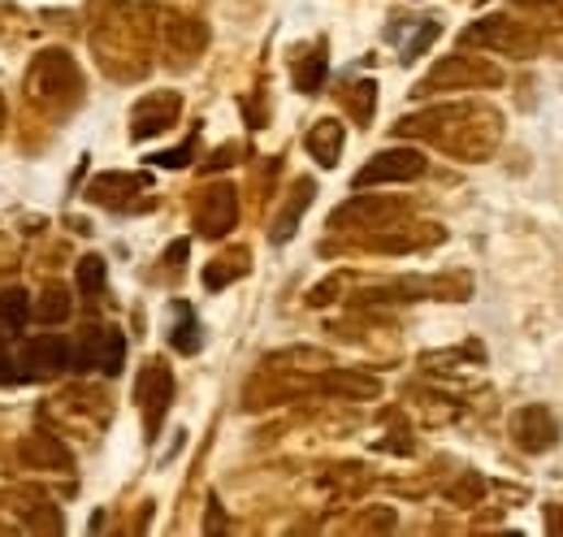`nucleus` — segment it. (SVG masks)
I'll return each instance as SVG.
<instances>
[{
	"mask_svg": "<svg viewBox=\"0 0 563 537\" xmlns=\"http://www.w3.org/2000/svg\"><path fill=\"white\" fill-rule=\"evenodd\" d=\"M18 369H22V377L44 382V377H53V373H62V369H74V347L62 335L31 338V342L22 347V355H18Z\"/></svg>",
	"mask_w": 563,
	"mask_h": 537,
	"instance_id": "nucleus-1",
	"label": "nucleus"
},
{
	"mask_svg": "<svg viewBox=\"0 0 563 537\" xmlns=\"http://www.w3.org/2000/svg\"><path fill=\"white\" fill-rule=\"evenodd\" d=\"M424 174V156L412 147H390L382 156H373V165H364L355 174V187H373V183H408V178H421Z\"/></svg>",
	"mask_w": 563,
	"mask_h": 537,
	"instance_id": "nucleus-2",
	"label": "nucleus"
},
{
	"mask_svg": "<svg viewBox=\"0 0 563 537\" xmlns=\"http://www.w3.org/2000/svg\"><path fill=\"white\" fill-rule=\"evenodd\" d=\"M126 360V338L122 330H100L91 335L82 347H74V369H100V373H118Z\"/></svg>",
	"mask_w": 563,
	"mask_h": 537,
	"instance_id": "nucleus-3",
	"label": "nucleus"
},
{
	"mask_svg": "<svg viewBox=\"0 0 563 537\" xmlns=\"http://www.w3.org/2000/svg\"><path fill=\"white\" fill-rule=\"evenodd\" d=\"M516 438L525 451H547V447H555L560 425L551 420L547 407H525V412H516Z\"/></svg>",
	"mask_w": 563,
	"mask_h": 537,
	"instance_id": "nucleus-4",
	"label": "nucleus"
},
{
	"mask_svg": "<svg viewBox=\"0 0 563 537\" xmlns=\"http://www.w3.org/2000/svg\"><path fill=\"white\" fill-rule=\"evenodd\" d=\"M143 386H156V395L143 391V403H147V434H156V429H161V416H165V407H169V395H174V382H169V373H165L161 364H147Z\"/></svg>",
	"mask_w": 563,
	"mask_h": 537,
	"instance_id": "nucleus-5",
	"label": "nucleus"
},
{
	"mask_svg": "<svg viewBox=\"0 0 563 537\" xmlns=\"http://www.w3.org/2000/svg\"><path fill=\"white\" fill-rule=\"evenodd\" d=\"M31 321V299L22 286H4L0 291V330L4 335H22Z\"/></svg>",
	"mask_w": 563,
	"mask_h": 537,
	"instance_id": "nucleus-6",
	"label": "nucleus"
},
{
	"mask_svg": "<svg viewBox=\"0 0 563 537\" xmlns=\"http://www.w3.org/2000/svg\"><path fill=\"white\" fill-rule=\"evenodd\" d=\"M308 152H312L321 165H339V152H343V127H339V122H317V131L308 134Z\"/></svg>",
	"mask_w": 563,
	"mask_h": 537,
	"instance_id": "nucleus-7",
	"label": "nucleus"
},
{
	"mask_svg": "<svg viewBox=\"0 0 563 537\" xmlns=\"http://www.w3.org/2000/svg\"><path fill=\"white\" fill-rule=\"evenodd\" d=\"M174 351H183V355H196L200 351V321H196V313H191V304H174Z\"/></svg>",
	"mask_w": 563,
	"mask_h": 537,
	"instance_id": "nucleus-8",
	"label": "nucleus"
},
{
	"mask_svg": "<svg viewBox=\"0 0 563 537\" xmlns=\"http://www.w3.org/2000/svg\"><path fill=\"white\" fill-rule=\"evenodd\" d=\"M312 204V183H299V191H295V204L282 212V221L274 226V243H286L290 234H295V221H299V212Z\"/></svg>",
	"mask_w": 563,
	"mask_h": 537,
	"instance_id": "nucleus-9",
	"label": "nucleus"
},
{
	"mask_svg": "<svg viewBox=\"0 0 563 537\" xmlns=\"http://www.w3.org/2000/svg\"><path fill=\"white\" fill-rule=\"evenodd\" d=\"M31 313H35L40 321H66V317H70V299H66V291H62V286H48V291H44V299H40Z\"/></svg>",
	"mask_w": 563,
	"mask_h": 537,
	"instance_id": "nucleus-10",
	"label": "nucleus"
},
{
	"mask_svg": "<svg viewBox=\"0 0 563 537\" xmlns=\"http://www.w3.org/2000/svg\"><path fill=\"white\" fill-rule=\"evenodd\" d=\"M104 261L100 256H82V265H78V291L82 295H96V291H104Z\"/></svg>",
	"mask_w": 563,
	"mask_h": 537,
	"instance_id": "nucleus-11",
	"label": "nucleus"
},
{
	"mask_svg": "<svg viewBox=\"0 0 563 537\" xmlns=\"http://www.w3.org/2000/svg\"><path fill=\"white\" fill-rule=\"evenodd\" d=\"M321 78H325V57H312L308 66L295 74V83H299V91H303V96H312V91L321 87Z\"/></svg>",
	"mask_w": 563,
	"mask_h": 537,
	"instance_id": "nucleus-12",
	"label": "nucleus"
},
{
	"mask_svg": "<svg viewBox=\"0 0 563 537\" xmlns=\"http://www.w3.org/2000/svg\"><path fill=\"white\" fill-rule=\"evenodd\" d=\"M433 35H438V22H421V31H417V40L412 44H404V62H417L424 48L433 44Z\"/></svg>",
	"mask_w": 563,
	"mask_h": 537,
	"instance_id": "nucleus-13",
	"label": "nucleus"
},
{
	"mask_svg": "<svg viewBox=\"0 0 563 537\" xmlns=\"http://www.w3.org/2000/svg\"><path fill=\"white\" fill-rule=\"evenodd\" d=\"M156 165H165V169H183L187 161H191V143H183V147H174V152H161V156H152Z\"/></svg>",
	"mask_w": 563,
	"mask_h": 537,
	"instance_id": "nucleus-14",
	"label": "nucleus"
},
{
	"mask_svg": "<svg viewBox=\"0 0 563 537\" xmlns=\"http://www.w3.org/2000/svg\"><path fill=\"white\" fill-rule=\"evenodd\" d=\"M0 382H13V355L4 347V335H0Z\"/></svg>",
	"mask_w": 563,
	"mask_h": 537,
	"instance_id": "nucleus-15",
	"label": "nucleus"
}]
</instances>
